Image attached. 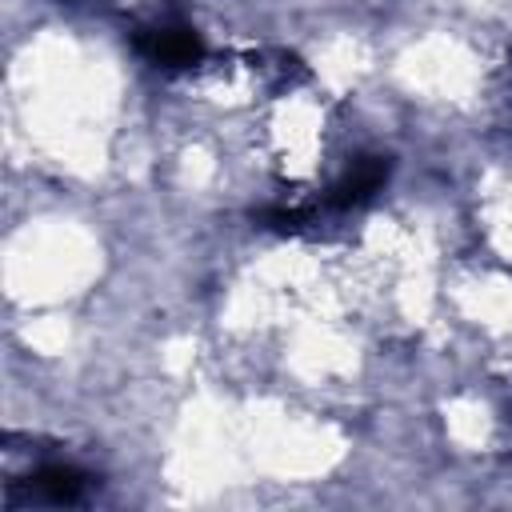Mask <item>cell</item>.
I'll list each match as a JSON object with an SVG mask.
<instances>
[{
	"label": "cell",
	"instance_id": "1",
	"mask_svg": "<svg viewBox=\"0 0 512 512\" xmlns=\"http://www.w3.org/2000/svg\"><path fill=\"white\" fill-rule=\"evenodd\" d=\"M92 484H96L92 472H84L72 460H40L24 476L8 480V504L12 508H20V504H52V508L84 504Z\"/></svg>",
	"mask_w": 512,
	"mask_h": 512
},
{
	"label": "cell",
	"instance_id": "3",
	"mask_svg": "<svg viewBox=\"0 0 512 512\" xmlns=\"http://www.w3.org/2000/svg\"><path fill=\"white\" fill-rule=\"evenodd\" d=\"M388 168H392L388 156H360V160H352L344 168V176L328 188L324 208L328 212H356V208L372 204L376 192L388 184Z\"/></svg>",
	"mask_w": 512,
	"mask_h": 512
},
{
	"label": "cell",
	"instance_id": "2",
	"mask_svg": "<svg viewBox=\"0 0 512 512\" xmlns=\"http://www.w3.org/2000/svg\"><path fill=\"white\" fill-rule=\"evenodd\" d=\"M136 52L160 72H192L204 60V40L180 20H160L136 32Z\"/></svg>",
	"mask_w": 512,
	"mask_h": 512
}]
</instances>
